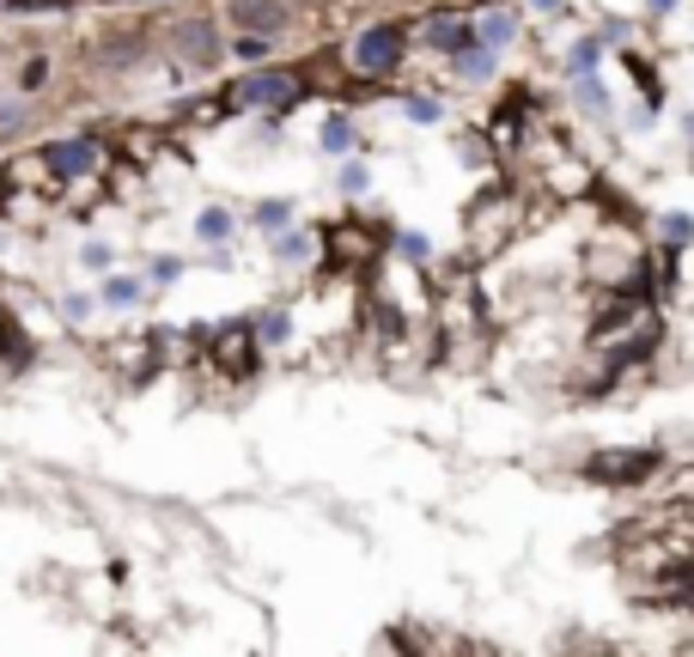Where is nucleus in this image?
Returning <instances> with one entry per match:
<instances>
[{
	"label": "nucleus",
	"instance_id": "2eb2a0df",
	"mask_svg": "<svg viewBox=\"0 0 694 657\" xmlns=\"http://www.w3.org/2000/svg\"><path fill=\"white\" fill-rule=\"evenodd\" d=\"M408 116H415V123H439V104H432V98H415V104H408Z\"/></svg>",
	"mask_w": 694,
	"mask_h": 657
},
{
	"label": "nucleus",
	"instance_id": "dca6fc26",
	"mask_svg": "<svg viewBox=\"0 0 694 657\" xmlns=\"http://www.w3.org/2000/svg\"><path fill=\"white\" fill-rule=\"evenodd\" d=\"M646 7H652V13H670V7H677V0H646Z\"/></svg>",
	"mask_w": 694,
	"mask_h": 657
},
{
	"label": "nucleus",
	"instance_id": "0eeeda50",
	"mask_svg": "<svg viewBox=\"0 0 694 657\" xmlns=\"http://www.w3.org/2000/svg\"><path fill=\"white\" fill-rule=\"evenodd\" d=\"M457 74H463V79H488V74H494V49H488V43H481V49L463 43V49H457Z\"/></svg>",
	"mask_w": 694,
	"mask_h": 657
},
{
	"label": "nucleus",
	"instance_id": "1a4fd4ad",
	"mask_svg": "<svg viewBox=\"0 0 694 657\" xmlns=\"http://www.w3.org/2000/svg\"><path fill=\"white\" fill-rule=\"evenodd\" d=\"M348 147H354V128L341 123V116H329L324 123V153H348Z\"/></svg>",
	"mask_w": 694,
	"mask_h": 657
},
{
	"label": "nucleus",
	"instance_id": "39448f33",
	"mask_svg": "<svg viewBox=\"0 0 694 657\" xmlns=\"http://www.w3.org/2000/svg\"><path fill=\"white\" fill-rule=\"evenodd\" d=\"M476 37H481L488 49H506L512 37H518V18H512V13H488V18L476 25Z\"/></svg>",
	"mask_w": 694,
	"mask_h": 657
},
{
	"label": "nucleus",
	"instance_id": "9b49d317",
	"mask_svg": "<svg viewBox=\"0 0 694 657\" xmlns=\"http://www.w3.org/2000/svg\"><path fill=\"white\" fill-rule=\"evenodd\" d=\"M658 231L670 238V244H689V238H694V219H689V214H664Z\"/></svg>",
	"mask_w": 694,
	"mask_h": 657
},
{
	"label": "nucleus",
	"instance_id": "9d476101",
	"mask_svg": "<svg viewBox=\"0 0 694 657\" xmlns=\"http://www.w3.org/2000/svg\"><path fill=\"white\" fill-rule=\"evenodd\" d=\"M49 165H55V170H62V177H67V170L92 165V147H55V153H49Z\"/></svg>",
	"mask_w": 694,
	"mask_h": 657
},
{
	"label": "nucleus",
	"instance_id": "f8f14e48",
	"mask_svg": "<svg viewBox=\"0 0 694 657\" xmlns=\"http://www.w3.org/2000/svg\"><path fill=\"white\" fill-rule=\"evenodd\" d=\"M226 231H231V214H219V207H207V214H201V238H207V244H219Z\"/></svg>",
	"mask_w": 694,
	"mask_h": 657
},
{
	"label": "nucleus",
	"instance_id": "f03ea898",
	"mask_svg": "<svg viewBox=\"0 0 694 657\" xmlns=\"http://www.w3.org/2000/svg\"><path fill=\"white\" fill-rule=\"evenodd\" d=\"M238 98H244V104H299V79L293 74H256L238 86Z\"/></svg>",
	"mask_w": 694,
	"mask_h": 657
},
{
	"label": "nucleus",
	"instance_id": "4468645a",
	"mask_svg": "<svg viewBox=\"0 0 694 657\" xmlns=\"http://www.w3.org/2000/svg\"><path fill=\"white\" fill-rule=\"evenodd\" d=\"M366 184H371V177H366V165H348V170H341V189H348V195H359Z\"/></svg>",
	"mask_w": 694,
	"mask_h": 657
},
{
	"label": "nucleus",
	"instance_id": "7ed1b4c3",
	"mask_svg": "<svg viewBox=\"0 0 694 657\" xmlns=\"http://www.w3.org/2000/svg\"><path fill=\"white\" fill-rule=\"evenodd\" d=\"M640 469H652V451H603V457H591L597 481H633Z\"/></svg>",
	"mask_w": 694,
	"mask_h": 657
},
{
	"label": "nucleus",
	"instance_id": "f257e3e1",
	"mask_svg": "<svg viewBox=\"0 0 694 657\" xmlns=\"http://www.w3.org/2000/svg\"><path fill=\"white\" fill-rule=\"evenodd\" d=\"M396 55H402V37L390 31V25H378V31H366L354 43V67H359V74H390Z\"/></svg>",
	"mask_w": 694,
	"mask_h": 657
},
{
	"label": "nucleus",
	"instance_id": "f3484780",
	"mask_svg": "<svg viewBox=\"0 0 694 657\" xmlns=\"http://www.w3.org/2000/svg\"><path fill=\"white\" fill-rule=\"evenodd\" d=\"M530 7H542V13H555V7H560V0H530Z\"/></svg>",
	"mask_w": 694,
	"mask_h": 657
},
{
	"label": "nucleus",
	"instance_id": "20e7f679",
	"mask_svg": "<svg viewBox=\"0 0 694 657\" xmlns=\"http://www.w3.org/2000/svg\"><path fill=\"white\" fill-rule=\"evenodd\" d=\"M427 43L432 49H463V43H469V25H463V18H451V13H439L427 25Z\"/></svg>",
	"mask_w": 694,
	"mask_h": 657
},
{
	"label": "nucleus",
	"instance_id": "6e6552de",
	"mask_svg": "<svg viewBox=\"0 0 694 657\" xmlns=\"http://www.w3.org/2000/svg\"><path fill=\"white\" fill-rule=\"evenodd\" d=\"M579 104L591 116H609V92H603V79H579Z\"/></svg>",
	"mask_w": 694,
	"mask_h": 657
},
{
	"label": "nucleus",
	"instance_id": "423d86ee",
	"mask_svg": "<svg viewBox=\"0 0 694 657\" xmlns=\"http://www.w3.org/2000/svg\"><path fill=\"white\" fill-rule=\"evenodd\" d=\"M231 18H238V25H256V31H275L280 18V7H263V0H244V7H231Z\"/></svg>",
	"mask_w": 694,
	"mask_h": 657
},
{
	"label": "nucleus",
	"instance_id": "ddd939ff",
	"mask_svg": "<svg viewBox=\"0 0 694 657\" xmlns=\"http://www.w3.org/2000/svg\"><path fill=\"white\" fill-rule=\"evenodd\" d=\"M104 299H110V305H135V299H140V287H135V280H110V287H104Z\"/></svg>",
	"mask_w": 694,
	"mask_h": 657
}]
</instances>
